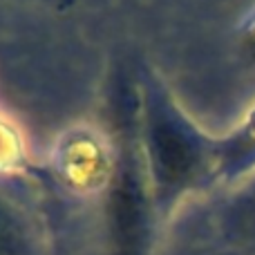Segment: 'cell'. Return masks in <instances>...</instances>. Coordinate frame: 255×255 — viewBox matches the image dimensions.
Returning <instances> with one entry per match:
<instances>
[{"label":"cell","mask_w":255,"mask_h":255,"mask_svg":"<svg viewBox=\"0 0 255 255\" xmlns=\"http://www.w3.org/2000/svg\"><path fill=\"white\" fill-rule=\"evenodd\" d=\"M150 154L154 175L166 188H179L190 181L202 163L199 141L168 117H157L150 124Z\"/></svg>","instance_id":"1"},{"label":"cell","mask_w":255,"mask_h":255,"mask_svg":"<svg viewBox=\"0 0 255 255\" xmlns=\"http://www.w3.org/2000/svg\"><path fill=\"white\" fill-rule=\"evenodd\" d=\"M112 251L115 255H143L145 204L141 184L132 170H121L110 204Z\"/></svg>","instance_id":"2"},{"label":"cell","mask_w":255,"mask_h":255,"mask_svg":"<svg viewBox=\"0 0 255 255\" xmlns=\"http://www.w3.org/2000/svg\"><path fill=\"white\" fill-rule=\"evenodd\" d=\"M217 161L231 175L255 166V110L235 130V134L217 148Z\"/></svg>","instance_id":"3"},{"label":"cell","mask_w":255,"mask_h":255,"mask_svg":"<svg viewBox=\"0 0 255 255\" xmlns=\"http://www.w3.org/2000/svg\"><path fill=\"white\" fill-rule=\"evenodd\" d=\"M18 240L13 233V226L7 217L0 213V255H16Z\"/></svg>","instance_id":"4"}]
</instances>
